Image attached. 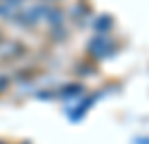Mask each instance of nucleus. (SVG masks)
<instances>
[{"label": "nucleus", "instance_id": "obj_1", "mask_svg": "<svg viewBox=\"0 0 149 144\" xmlns=\"http://www.w3.org/2000/svg\"><path fill=\"white\" fill-rule=\"evenodd\" d=\"M136 144H149V138H138Z\"/></svg>", "mask_w": 149, "mask_h": 144}]
</instances>
